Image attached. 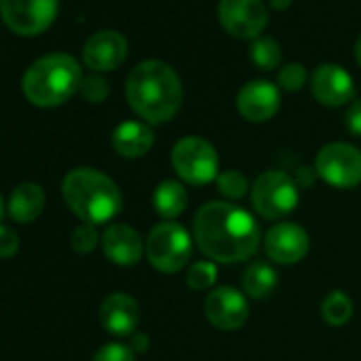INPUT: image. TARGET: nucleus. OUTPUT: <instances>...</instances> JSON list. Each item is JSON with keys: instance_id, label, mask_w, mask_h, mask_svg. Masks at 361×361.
Wrapping results in <instances>:
<instances>
[{"instance_id": "34", "label": "nucleus", "mask_w": 361, "mask_h": 361, "mask_svg": "<svg viewBox=\"0 0 361 361\" xmlns=\"http://www.w3.org/2000/svg\"><path fill=\"white\" fill-rule=\"evenodd\" d=\"M355 60H357V64L361 66V35H359V39H357V43H355Z\"/></svg>"}, {"instance_id": "33", "label": "nucleus", "mask_w": 361, "mask_h": 361, "mask_svg": "<svg viewBox=\"0 0 361 361\" xmlns=\"http://www.w3.org/2000/svg\"><path fill=\"white\" fill-rule=\"evenodd\" d=\"M291 3H293V0H270V7L274 11H287L291 7Z\"/></svg>"}, {"instance_id": "19", "label": "nucleus", "mask_w": 361, "mask_h": 361, "mask_svg": "<svg viewBox=\"0 0 361 361\" xmlns=\"http://www.w3.org/2000/svg\"><path fill=\"white\" fill-rule=\"evenodd\" d=\"M45 209V192L37 183H22L9 198V215L18 224H32Z\"/></svg>"}, {"instance_id": "21", "label": "nucleus", "mask_w": 361, "mask_h": 361, "mask_svg": "<svg viewBox=\"0 0 361 361\" xmlns=\"http://www.w3.org/2000/svg\"><path fill=\"white\" fill-rule=\"evenodd\" d=\"M279 285V272L266 262H253L243 274V291L253 300L268 298Z\"/></svg>"}, {"instance_id": "27", "label": "nucleus", "mask_w": 361, "mask_h": 361, "mask_svg": "<svg viewBox=\"0 0 361 361\" xmlns=\"http://www.w3.org/2000/svg\"><path fill=\"white\" fill-rule=\"evenodd\" d=\"M81 96L87 100V102H102L106 100L109 96V83L104 77L100 75H90L81 81V87H79Z\"/></svg>"}, {"instance_id": "12", "label": "nucleus", "mask_w": 361, "mask_h": 361, "mask_svg": "<svg viewBox=\"0 0 361 361\" xmlns=\"http://www.w3.org/2000/svg\"><path fill=\"white\" fill-rule=\"evenodd\" d=\"M264 249L274 264L291 266L306 257L310 249V236L302 226L291 221H281L266 232Z\"/></svg>"}, {"instance_id": "35", "label": "nucleus", "mask_w": 361, "mask_h": 361, "mask_svg": "<svg viewBox=\"0 0 361 361\" xmlns=\"http://www.w3.org/2000/svg\"><path fill=\"white\" fill-rule=\"evenodd\" d=\"M5 215V202H3V196H0V219Z\"/></svg>"}, {"instance_id": "16", "label": "nucleus", "mask_w": 361, "mask_h": 361, "mask_svg": "<svg viewBox=\"0 0 361 361\" xmlns=\"http://www.w3.org/2000/svg\"><path fill=\"white\" fill-rule=\"evenodd\" d=\"M140 321V306L128 293H111L100 306V323L113 336L134 334Z\"/></svg>"}, {"instance_id": "26", "label": "nucleus", "mask_w": 361, "mask_h": 361, "mask_svg": "<svg viewBox=\"0 0 361 361\" xmlns=\"http://www.w3.org/2000/svg\"><path fill=\"white\" fill-rule=\"evenodd\" d=\"M306 79H308V73H306V68H304L302 64H298V62H291V64L283 66L281 73H279V85H281L285 92H300V90L304 87Z\"/></svg>"}, {"instance_id": "3", "label": "nucleus", "mask_w": 361, "mask_h": 361, "mask_svg": "<svg viewBox=\"0 0 361 361\" xmlns=\"http://www.w3.org/2000/svg\"><path fill=\"white\" fill-rule=\"evenodd\" d=\"M62 194L68 209L90 226L111 221L123 204L117 183L100 170L75 168L64 176Z\"/></svg>"}, {"instance_id": "9", "label": "nucleus", "mask_w": 361, "mask_h": 361, "mask_svg": "<svg viewBox=\"0 0 361 361\" xmlns=\"http://www.w3.org/2000/svg\"><path fill=\"white\" fill-rule=\"evenodd\" d=\"M217 18L221 28L243 41H255L268 26V9L264 0H221Z\"/></svg>"}, {"instance_id": "31", "label": "nucleus", "mask_w": 361, "mask_h": 361, "mask_svg": "<svg viewBox=\"0 0 361 361\" xmlns=\"http://www.w3.org/2000/svg\"><path fill=\"white\" fill-rule=\"evenodd\" d=\"M346 130L355 136H361V100H353V104L346 109L344 115Z\"/></svg>"}, {"instance_id": "8", "label": "nucleus", "mask_w": 361, "mask_h": 361, "mask_svg": "<svg viewBox=\"0 0 361 361\" xmlns=\"http://www.w3.org/2000/svg\"><path fill=\"white\" fill-rule=\"evenodd\" d=\"M317 174L338 190H353L361 183V151L348 142H329L314 157Z\"/></svg>"}, {"instance_id": "20", "label": "nucleus", "mask_w": 361, "mask_h": 361, "mask_svg": "<svg viewBox=\"0 0 361 361\" xmlns=\"http://www.w3.org/2000/svg\"><path fill=\"white\" fill-rule=\"evenodd\" d=\"M188 202H190L188 190L183 183H178V180H172V178L161 180L153 190V209L166 221H172L178 215H183L188 209Z\"/></svg>"}, {"instance_id": "11", "label": "nucleus", "mask_w": 361, "mask_h": 361, "mask_svg": "<svg viewBox=\"0 0 361 361\" xmlns=\"http://www.w3.org/2000/svg\"><path fill=\"white\" fill-rule=\"evenodd\" d=\"M204 314L217 329H240L249 319L247 295L234 287H215L204 300Z\"/></svg>"}, {"instance_id": "14", "label": "nucleus", "mask_w": 361, "mask_h": 361, "mask_svg": "<svg viewBox=\"0 0 361 361\" xmlns=\"http://www.w3.org/2000/svg\"><path fill=\"white\" fill-rule=\"evenodd\" d=\"M312 96L325 106H342L355 98V83L350 75L336 64H321L310 77Z\"/></svg>"}, {"instance_id": "24", "label": "nucleus", "mask_w": 361, "mask_h": 361, "mask_svg": "<svg viewBox=\"0 0 361 361\" xmlns=\"http://www.w3.org/2000/svg\"><path fill=\"white\" fill-rule=\"evenodd\" d=\"M217 188H219V194L228 200H238L243 198L251 188H249V180L243 172L238 170H224L219 172L217 176Z\"/></svg>"}, {"instance_id": "29", "label": "nucleus", "mask_w": 361, "mask_h": 361, "mask_svg": "<svg viewBox=\"0 0 361 361\" xmlns=\"http://www.w3.org/2000/svg\"><path fill=\"white\" fill-rule=\"evenodd\" d=\"M94 361H136V359H134V350L130 346H126L121 342H111V344H104L96 353Z\"/></svg>"}, {"instance_id": "15", "label": "nucleus", "mask_w": 361, "mask_h": 361, "mask_svg": "<svg viewBox=\"0 0 361 361\" xmlns=\"http://www.w3.org/2000/svg\"><path fill=\"white\" fill-rule=\"evenodd\" d=\"M128 56V41L115 30H100L92 35L83 47V62L96 73H109L123 64Z\"/></svg>"}, {"instance_id": "25", "label": "nucleus", "mask_w": 361, "mask_h": 361, "mask_svg": "<svg viewBox=\"0 0 361 361\" xmlns=\"http://www.w3.org/2000/svg\"><path fill=\"white\" fill-rule=\"evenodd\" d=\"M217 283V266L213 262H196L188 270V285L194 291H209Z\"/></svg>"}, {"instance_id": "28", "label": "nucleus", "mask_w": 361, "mask_h": 361, "mask_svg": "<svg viewBox=\"0 0 361 361\" xmlns=\"http://www.w3.org/2000/svg\"><path fill=\"white\" fill-rule=\"evenodd\" d=\"M73 249L77 253H92L98 245V232H96V226H90V224H83L79 226L75 232H73Z\"/></svg>"}, {"instance_id": "5", "label": "nucleus", "mask_w": 361, "mask_h": 361, "mask_svg": "<svg viewBox=\"0 0 361 361\" xmlns=\"http://www.w3.org/2000/svg\"><path fill=\"white\" fill-rule=\"evenodd\" d=\"M145 253L155 270L164 274H174L183 270L192 257V236L180 224H157L147 236Z\"/></svg>"}, {"instance_id": "4", "label": "nucleus", "mask_w": 361, "mask_h": 361, "mask_svg": "<svg viewBox=\"0 0 361 361\" xmlns=\"http://www.w3.org/2000/svg\"><path fill=\"white\" fill-rule=\"evenodd\" d=\"M83 81L79 62L68 54H49L39 58L24 75V96L43 109L66 102L79 92Z\"/></svg>"}, {"instance_id": "22", "label": "nucleus", "mask_w": 361, "mask_h": 361, "mask_svg": "<svg viewBox=\"0 0 361 361\" xmlns=\"http://www.w3.org/2000/svg\"><path fill=\"white\" fill-rule=\"evenodd\" d=\"M321 314L331 327H342L353 317V302L344 291H331L321 304Z\"/></svg>"}, {"instance_id": "1", "label": "nucleus", "mask_w": 361, "mask_h": 361, "mask_svg": "<svg viewBox=\"0 0 361 361\" xmlns=\"http://www.w3.org/2000/svg\"><path fill=\"white\" fill-rule=\"evenodd\" d=\"M194 238L200 251L219 264H238L255 255L262 230L243 207L226 200L204 204L194 217Z\"/></svg>"}, {"instance_id": "6", "label": "nucleus", "mask_w": 361, "mask_h": 361, "mask_svg": "<svg viewBox=\"0 0 361 361\" xmlns=\"http://www.w3.org/2000/svg\"><path fill=\"white\" fill-rule=\"evenodd\" d=\"M298 202L300 192L295 180L283 170H266L251 185V207L268 221L287 217L295 211Z\"/></svg>"}, {"instance_id": "23", "label": "nucleus", "mask_w": 361, "mask_h": 361, "mask_svg": "<svg viewBox=\"0 0 361 361\" xmlns=\"http://www.w3.org/2000/svg\"><path fill=\"white\" fill-rule=\"evenodd\" d=\"M249 56H251V62L262 68V71H274L281 60H283V51H281V45L270 39V37H259L251 43V49H249Z\"/></svg>"}, {"instance_id": "17", "label": "nucleus", "mask_w": 361, "mask_h": 361, "mask_svg": "<svg viewBox=\"0 0 361 361\" xmlns=\"http://www.w3.org/2000/svg\"><path fill=\"white\" fill-rule=\"evenodd\" d=\"M102 249L104 255L117 264V266H134L142 257L145 245L140 234L126 226V224H113L104 230L102 236Z\"/></svg>"}, {"instance_id": "13", "label": "nucleus", "mask_w": 361, "mask_h": 361, "mask_svg": "<svg viewBox=\"0 0 361 361\" xmlns=\"http://www.w3.org/2000/svg\"><path fill=\"white\" fill-rule=\"evenodd\" d=\"M281 106V94L279 87L272 85L270 81H249L247 85L240 87L236 96V109L238 113L253 123H264L272 119L279 113Z\"/></svg>"}, {"instance_id": "30", "label": "nucleus", "mask_w": 361, "mask_h": 361, "mask_svg": "<svg viewBox=\"0 0 361 361\" xmlns=\"http://www.w3.org/2000/svg\"><path fill=\"white\" fill-rule=\"evenodd\" d=\"M20 249V238L18 234L7 228V226H0V259H9L18 253Z\"/></svg>"}, {"instance_id": "32", "label": "nucleus", "mask_w": 361, "mask_h": 361, "mask_svg": "<svg viewBox=\"0 0 361 361\" xmlns=\"http://www.w3.org/2000/svg\"><path fill=\"white\" fill-rule=\"evenodd\" d=\"M147 348H149V336H147V334H134V336H132V350L142 353V350H147Z\"/></svg>"}, {"instance_id": "7", "label": "nucleus", "mask_w": 361, "mask_h": 361, "mask_svg": "<svg viewBox=\"0 0 361 361\" xmlns=\"http://www.w3.org/2000/svg\"><path fill=\"white\" fill-rule=\"evenodd\" d=\"M170 161L178 178L190 185H207L219 176V155L202 136L180 138L172 147Z\"/></svg>"}, {"instance_id": "2", "label": "nucleus", "mask_w": 361, "mask_h": 361, "mask_svg": "<svg viewBox=\"0 0 361 361\" xmlns=\"http://www.w3.org/2000/svg\"><path fill=\"white\" fill-rule=\"evenodd\" d=\"M126 98L147 123H166L183 104V85L176 71L166 62L145 60L128 75Z\"/></svg>"}, {"instance_id": "18", "label": "nucleus", "mask_w": 361, "mask_h": 361, "mask_svg": "<svg viewBox=\"0 0 361 361\" xmlns=\"http://www.w3.org/2000/svg\"><path fill=\"white\" fill-rule=\"evenodd\" d=\"M153 130L149 123L145 121H136V119H128L123 123H119L113 132V149L117 155L134 159V157H142L151 151L153 147Z\"/></svg>"}, {"instance_id": "10", "label": "nucleus", "mask_w": 361, "mask_h": 361, "mask_svg": "<svg viewBox=\"0 0 361 361\" xmlns=\"http://www.w3.org/2000/svg\"><path fill=\"white\" fill-rule=\"evenodd\" d=\"M0 16L18 35H39L58 16V0H0Z\"/></svg>"}]
</instances>
